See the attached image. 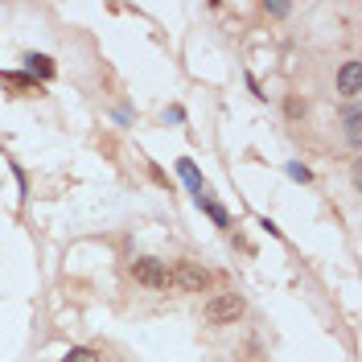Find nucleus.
<instances>
[{"label":"nucleus","instance_id":"5","mask_svg":"<svg viewBox=\"0 0 362 362\" xmlns=\"http://www.w3.org/2000/svg\"><path fill=\"white\" fill-rule=\"evenodd\" d=\"M346 136H350V144H358V140H362V115H358V103H350V107H346Z\"/></svg>","mask_w":362,"mask_h":362},{"label":"nucleus","instance_id":"1","mask_svg":"<svg viewBox=\"0 0 362 362\" xmlns=\"http://www.w3.org/2000/svg\"><path fill=\"white\" fill-rule=\"evenodd\" d=\"M206 321L210 325H230V321H239L243 317V296L239 293H218V296H210L206 300Z\"/></svg>","mask_w":362,"mask_h":362},{"label":"nucleus","instance_id":"2","mask_svg":"<svg viewBox=\"0 0 362 362\" xmlns=\"http://www.w3.org/2000/svg\"><path fill=\"white\" fill-rule=\"evenodd\" d=\"M169 284H177L181 293H206L210 288V272L198 268V264H177L169 272Z\"/></svg>","mask_w":362,"mask_h":362},{"label":"nucleus","instance_id":"4","mask_svg":"<svg viewBox=\"0 0 362 362\" xmlns=\"http://www.w3.org/2000/svg\"><path fill=\"white\" fill-rule=\"evenodd\" d=\"M338 90H341V95H350V99H358V95H362V62H341Z\"/></svg>","mask_w":362,"mask_h":362},{"label":"nucleus","instance_id":"12","mask_svg":"<svg viewBox=\"0 0 362 362\" xmlns=\"http://www.w3.org/2000/svg\"><path fill=\"white\" fill-rule=\"evenodd\" d=\"M288 173H293L296 181H309V169H305V165H288Z\"/></svg>","mask_w":362,"mask_h":362},{"label":"nucleus","instance_id":"6","mask_svg":"<svg viewBox=\"0 0 362 362\" xmlns=\"http://www.w3.org/2000/svg\"><path fill=\"white\" fill-rule=\"evenodd\" d=\"M198 206H202L206 214H210V218H214V223L218 226H230V218H226V210L218 202H214V198H206V194H198Z\"/></svg>","mask_w":362,"mask_h":362},{"label":"nucleus","instance_id":"7","mask_svg":"<svg viewBox=\"0 0 362 362\" xmlns=\"http://www.w3.org/2000/svg\"><path fill=\"white\" fill-rule=\"evenodd\" d=\"M25 66L33 70V74H42V78H54V62H49L45 54H29V58H25Z\"/></svg>","mask_w":362,"mask_h":362},{"label":"nucleus","instance_id":"3","mask_svg":"<svg viewBox=\"0 0 362 362\" xmlns=\"http://www.w3.org/2000/svg\"><path fill=\"white\" fill-rule=\"evenodd\" d=\"M132 276L148 288H169V268L160 259H136L132 264Z\"/></svg>","mask_w":362,"mask_h":362},{"label":"nucleus","instance_id":"11","mask_svg":"<svg viewBox=\"0 0 362 362\" xmlns=\"http://www.w3.org/2000/svg\"><path fill=\"white\" fill-rule=\"evenodd\" d=\"M288 115L300 119V115H305V99H288Z\"/></svg>","mask_w":362,"mask_h":362},{"label":"nucleus","instance_id":"8","mask_svg":"<svg viewBox=\"0 0 362 362\" xmlns=\"http://www.w3.org/2000/svg\"><path fill=\"white\" fill-rule=\"evenodd\" d=\"M0 83L13 87V90H37V83H33L29 74H0Z\"/></svg>","mask_w":362,"mask_h":362},{"label":"nucleus","instance_id":"10","mask_svg":"<svg viewBox=\"0 0 362 362\" xmlns=\"http://www.w3.org/2000/svg\"><path fill=\"white\" fill-rule=\"evenodd\" d=\"M264 8H268L272 17H288V13H293V4H280V0H272V4H264Z\"/></svg>","mask_w":362,"mask_h":362},{"label":"nucleus","instance_id":"9","mask_svg":"<svg viewBox=\"0 0 362 362\" xmlns=\"http://www.w3.org/2000/svg\"><path fill=\"white\" fill-rule=\"evenodd\" d=\"M62 362H99V350H90V346H74Z\"/></svg>","mask_w":362,"mask_h":362}]
</instances>
